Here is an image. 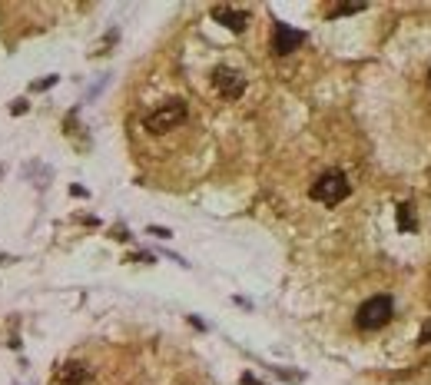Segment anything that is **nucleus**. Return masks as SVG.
Instances as JSON below:
<instances>
[{"mask_svg":"<svg viewBox=\"0 0 431 385\" xmlns=\"http://www.w3.org/2000/svg\"><path fill=\"white\" fill-rule=\"evenodd\" d=\"M186 385H196V382H186Z\"/></svg>","mask_w":431,"mask_h":385,"instance_id":"obj_17","label":"nucleus"},{"mask_svg":"<svg viewBox=\"0 0 431 385\" xmlns=\"http://www.w3.org/2000/svg\"><path fill=\"white\" fill-rule=\"evenodd\" d=\"M113 239H130V236H126V229H123V226H117V229H113Z\"/></svg>","mask_w":431,"mask_h":385,"instance_id":"obj_16","label":"nucleus"},{"mask_svg":"<svg viewBox=\"0 0 431 385\" xmlns=\"http://www.w3.org/2000/svg\"><path fill=\"white\" fill-rule=\"evenodd\" d=\"M418 342H431V322L425 329H421V336H418Z\"/></svg>","mask_w":431,"mask_h":385,"instance_id":"obj_14","label":"nucleus"},{"mask_svg":"<svg viewBox=\"0 0 431 385\" xmlns=\"http://www.w3.org/2000/svg\"><path fill=\"white\" fill-rule=\"evenodd\" d=\"M348 192H352V186H348L345 173H339V170H332V173H322V177L312 183V199L326 203V206H335V203H342Z\"/></svg>","mask_w":431,"mask_h":385,"instance_id":"obj_1","label":"nucleus"},{"mask_svg":"<svg viewBox=\"0 0 431 385\" xmlns=\"http://www.w3.org/2000/svg\"><path fill=\"white\" fill-rule=\"evenodd\" d=\"M398 229H405V233H412V229H415V213H412V203H402V206H398Z\"/></svg>","mask_w":431,"mask_h":385,"instance_id":"obj_8","label":"nucleus"},{"mask_svg":"<svg viewBox=\"0 0 431 385\" xmlns=\"http://www.w3.org/2000/svg\"><path fill=\"white\" fill-rule=\"evenodd\" d=\"M212 87L219 90V97H226V100H239L246 93V76L233 70V67H216L212 70Z\"/></svg>","mask_w":431,"mask_h":385,"instance_id":"obj_4","label":"nucleus"},{"mask_svg":"<svg viewBox=\"0 0 431 385\" xmlns=\"http://www.w3.org/2000/svg\"><path fill=\"white\" fill-rule=\"evenodd\" d=\"M305 33L302 30H292L289 24H276V33H272V54H292L296 47H302Z\"/></svg>","mask_w":431,"mask_h":385,"instance_id":"obj_5","label":"nucleus"},{"mask_svg":"<svg viewBox=\"0 0 431 385\" xmlns=\"http://www.w3.org/2000/svg\"><path fill=\"white\" fill-rule=\"evenodd\" d=\"M391 299L388 296H375V299H369L362 309H358V316H355V326L358 329H382V326H388V319H391Z\"/></svg>","mask_w":431,"mask_h":385,"instance_id":"obj_3","label":"nucleus"},{"mask_svg":"<svg viewBox=\"0 0 431 385\" xmlns=\"http://www.w3.org/2000/svg\"><path fill=\"white\" fill-rule=\"evenodd\" d=\"M276 375H279V379H285V382H302V372H285V369H276Z\"/></svg>","mask_w":431,"mask_h":385,"instance_id":"obj_10","label":"nucleus"},{"mask_svg":"<svg viewBox=\"0 0 431 385\" xmlns=\"http://www.w3.org/2000/svg\"><path fill=\"white\" fill-rule=\"evenodd\" d=\"M212 17H216L223 27L236 30V33H242L246 24H249V14H246V10H233V7H212Z\"/></svg>","mask_w":431,"mask_h":385,"instance_id":"obj_7","label":"nucleus"},{"mask_svg":"<svg viewBox=\"0 0 431 385\" xmlns=\"http://www.w3.org/2000/svg\"><path fill=\"white\" fill-rule=\"evenodd\" d=\"M53 83H57V76H47V80H37L33 90H47V87H53Z\"/></svg>","mask_w":431,"mask_h":385,"instance_id":"obj_12","label":"nucleus"},{"mask_svg":"<svg viewBox=\"0 0 431 385\" xmlns=\"http://www.w3.org/2000/svg\"><path fill=\"white\" fill-rule=\"evenodd\" d=\"M358 10H365L362 3H339V7H332V17H342V14H358Z\"/></svg>","mask_w":431,"mask_h":385,"instance_id":"obj_9","label":"nucleus"},{"mask_svg":"<svg viewBox=\"0 0 431 385\" xmlns=\"http://www.w3.org/2000/svg\"><path fill=\"white\" fill-rule=\"evenodd\" d=\"M146 233H149V236H156V239H169V236H173V233H169V229H163V226H149Z\"/></svg>","mask_w":431,"mask_h":385,"instance_id":"obj_11","label":"nucleus"},{"mask_svg":"<svg viewBox=\"0 0 431 385\" xmlns=\"http://www.w3.org/2000/svg\"><path fill=\"white\" fill-rule=\"evenodd\" d=\"M10 110H14V113H27V100H17Z\"/></svg>","mask_w":431,"mask_h":385,"instance_id":"obj_15","label":"nucleus"},{"mask_svg":"<svg viewBox=\"0 0 431 385\" xmlns=\"http://www.w3.org/2000/svg\"><path fill=\"white\" fill-rule=\"evenodd\" d=\"M53 385H90V369L83 362H63L53 375Z\"/></svg>","mask_w":431,"mask_h":385,"instance_id":"obj_6","label":"nucleus"},{"mask_svg":"<svg viewBox=\"0 0 431 385\" xmlns=\"http://www.w3.org/2000/svg\"><path fill=\"white\" fill-rule=\"evenodd\" d=\"M183 120H186V104L183 100H166L163 106H156L143 120V126H146L149 133H169V130H176Z\"/></svg>","mask_w":431,"mask_h":385,"instance_id":"obj_2","label":"nucleus"},{"mask_svg":"<svg viewBox=\"0 0 431 385\" xmlns=\"http://www.w3.org/2000/svg\"><path fill=\"white\" fill-rule=\"evenodd\" d=\"M242 385H262V382H259V379H255L253 372H246V375H242Z\"/></svg>","mask_w":431,"mask_h":385,"instance_id":"obj_13","label":"nucleus"}]
</instances>
